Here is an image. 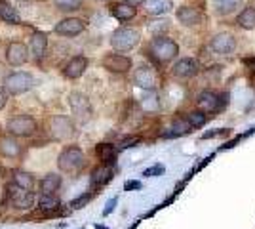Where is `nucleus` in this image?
<instances>
[{"instance_id": "13", "label": "nucleus", "mask_w": 255, "mask_h": 229, "mask_svg": "<svg viewBox=\"0 0 255 229\" xmlns=\"http://www.w3.org/2000/svg\"><path fill=\"white\" fill-rule=\"evenodd\" d=\"M86 29V23L78 17H67L55 25V33L61 36H76Z\"/></svg>"}, {"instance_id": "7", "label": "nucleus", "mask_w": 255, "mask_h": 229, "mask_svg": "<svg viewBox=\"0 0 255 229\" xmlns=\"http://www.w3.org/2000/svg\"><path fill=\"white\" fill-rule=\"evenodd\" d=\"M50 134L55 142H63V140H71L75 136V124L73 120L65 115H55L50 120Z\"/></svg>"}, {"instance_id": "28", "label": "nucleus", "mask_w": 255, "mask_h": 229, "mask_svg": "<svg viewBox=\"0 0 255 229\" xmlns=\"http://www.w3.org/2000/svg\"><path fill=\"white\" fill-rule=\"evenodd\" d=\"M238 25L242 27V29H255V8L254 6H248L244 10L240 11V15H238Z\"/></svg>"}, {"instance_id": "27", "label": "nucleus", "mask_w": 255, "mask_h": 229, "mask_svg": "<svg viewBox=\"0 0 255 229\" xmlns=\"http://www.w3.org/2000/svg\"><path fill=\"white\" fill-rule=\"evenodd\" d=\"M13 186L21 187L25 191H32V186H34V176L31 172H23V170H15L13 172Z\"/></svg>"}, {"instance_id": "11", "label": "nucleus", "mask_w": 255, "mask_h": 229, "mask_svg": "<svg viewBox=\"0 0 255 229\" xmlns=\"http://www.w3.org/2000/svg\"><path fill=\"white\" fill-rule=\"evenodd\" d=\"M133 82H135V86L143 88V90H154L156 88V73L149 65H141L133 73Z\"/></svg>"}, {"instance_id": "34", "label": "nucleus", "mask_w": 255, "mask_h": 229, "mask_svg": "<svg viewBox=\"0 0 255 229\" xmlns=\"http://www.w3.org/2000/svg\"><path fill=\"white\" fill-rule=\"evenodd\" d=\"M139 142H141V140H139V136H128V138H124L122 142L118 143V147H120V149H128V147L137 145Z\"/></svg>"}, {"instance_id": "20", "label": "nucleus", "mask_w": 255, "mask_h": 229, "mask_svg": "<svg viewBox=\"0 0 255 229\" xmlns=\"http://www.w3.org/2000/svg\"><path fill=\"white\" fill-rule=\"evenodd\" d=\"M177 19L183 25H196L202 19V13L196 8H192V6H181L179 10H177Z\"/></svg>"}, {"instance_id": "6", "label": "nucleus", "mask_w": 255, "mask_h": 229, "mask_svg": "<svg viewBox=\"0 0 255 229\" xmlns=\"http://www.w3.org/2000/svg\"><path fill=\"white\" fill-rule=\"evenodd\" d=\"M6 197H8L11 207L17 208V210H29L36 203V197H34L32 191H25L21 187L13 186V184L6 187Z\"/></svg>"}, {"instance_id": "16", "label": "nucleus", "mask_w": 255, "mask_h": 229, "mask_svg": "<svg viewBox=\"0 0 255 229\" xmlns=\"http://www.w3.org/2000/svg\"><path fill=\"white\" fill-rule=\"evenodd\" d=\"M113 178H115V170H113V166H109V164H101V166H97L96 170L92 172L90 182H92V186L94 187H103L105 184H109Z\"/></svg>"}, {"instance_id": "15", "label": "nucleus", "mask_w": 255, "mask_h": 229, "mask_svg": "<svg viewBox=\"0 0 255 229\" xmlns=\"http://www.w3.org/2000/svg\"><path fill=\"white\" fill-rule=\"evenodd\" d=\"M86 69H88V59H86L84 55H76V57H73L67 65H65L63 69V75L67 76V78H80V76L86 73Z\"/></svg>"}, {"instance_id": "1", "label": "nucleus", "mask_w": 255, "mask_h": 229, "mask_svg": "<svg viewBox=\"0 0 255 229\" xmlns=\"http://www.w3.org/2000/svg\"><path fill=\"white\" fill-rule=\"evenodd\" d=\"M86 164V157L80 147L76 145H67L63 151L59 153L57 157V166L59 170L65 172V174H76L84 168Z\"/></svg>"}, {"instance_id": "32", "label": "nucleus", "mask_w": 255, "mask_h": 229, "mask_svg": "<svg viewBox=\"0 0 255 229\" xmlns=\"http://www.w3.org/2000/svg\"><path fill=\"white\" fill-rule=\"evenodd\" d=\"M82 4V0H55V6L63 11H71V10H78Z\"/></svg>"}, {"instance_id": "21", "label": "nucleus", "mask_w": 255, "mask_h": 229, "mask_svg": "<svg viewBox=\"0 0 255 229\" xmlns=\"http://www.w3.org/2000/svg\"><path fill=\"white\" fill-rule=\"evenodd\" d=\"M61 187V176L59 174H46L40 182V193L42 195H55V191Z\"/></svg>"}, {"instance_id": "26", "label": "nucleus", "mask_w": 255, "mask_h": 229, "mask_svg": "<svg viewBox=\"0 0 255 229\" xmlns=\"http://www.w3.org/2000/svg\"><path fill=\"white\" fill-rule=\"evenodd\" d=\"M145 10L152 15H162L171 10V0H145Z\"/></svg>"}, {"instance_id": "8", "label": "nucleus", "mask_w": 255, "mask_h": 229, "mask_svg": "<svg viewBox=\"0 0 255 229\" xmlns=\"http://www.w3.org/2000/svg\"><path fill=\"white\" fill-rule=\"evenodd\" d=\"M69 103H71V109L75 113V117L80 122H86V120L92 117V103H90V99L86 98L84 94L73 92L69 96Z\"/></svg>"}, {"instance_id": "14", "label": "nucleus", "mask_w": 255, "mask_h": 229, "mask_svg": "<svg viewBox=\"0 0 255 229\" xmlns=\"http://www.w3.org/2000/svg\"><path fill=\"white\" fill-rule=\"evenodd\" d=\"M21 153H23V145L13 136L0 138V155H4L8 159H17V157H21Z\"/></svg>"}, {"instance_id": "42", "label": "nucleus", "mask_w": 255, "mask_h": 229, "mask_svg": "<svg viewBox=\"0 0 255 229\" xmlns=\"http://www.w3.org/2000/svg\"><path fill=\"white\" fill-rule=\"evenodd\" d=\"M244 63L248 67H252V69H255V57H252V59H244Z\"/></svg>"}, {"instance_id": "9", "label": "nucleus", "mask_w": 255, "mask_h": 229, "mask_svg": "<svg viewBox=\"0 0 255 229\" xmlns=\"http://www.w3.org/2000/svg\"><path fill=\"white\" fill-rule=\"evenodd\" d=\"M210 46H212V50L215 54L229 55L236 50V40H234V36L231 33H219L212 38Z\"/></svg>"}, {"instance_id": "38", "label": "nucleus", "mask_w": 255, "mask_h": 229, "mask_svg": "<svg viewBox=\"0 0 255 229\" xmlns=\"http://www.w3.org/2000/svg\"><path fill=\"white\" fill-rule=\"evenodd\" d=\"M124 189H126V191L141 189V182H137V180H131V182H126V184H124Z\"/></svg>"}, {"instance_id": "31", "label": "nucleus", "mask_w": 255, "mask_h": 229, "mask_svg": "<svg viewBox=\"0 0 255 229\" xmlns=\"http://www.w3.org/2000/svg\"><path fill=\"white\" fill-rule=\"evenodd\" d=\"M204 122H206V115H204L202 111H194V113L187 115V124L191 128H200Z\"/></svg>"}, {"instance_id": "35", "label": "nucleus", "mask_w": 255, "mask_h": 229, "mask_svg": "<svg viewBox=\"0 0 255 229\" xmlns=\"http://www.w3.org/2000/svg\"><path fill=\"white\" fill-rule=\"evenodd\" d=\"M164 172V166L162 164H154V166H150V168H147V170H143V176L145 178H152V176H158Z\"/></svg>"}, {"instance_id": "22", "label": "nucleus", "mask_w": 255, "mask_h": 229, "mask_svg": "<svg viewBox=\"0 0 255 229\" xmlns=\"http://www.w3.org/2000/svg\"><path fill=\"white\" fill-rule=\"evenodd\" d=\"M96 155L101 163L109 164V166L115 164V161H117V149H115V145H111V143H99L96 147Z\"/></svg>"}, {"instance_id": "36", "label": "nucleus", "mask_w": 255, "mask_h": 229, "mask_svg": "<svg viewBox=\"0 0 255 229\" xmlns=\"http://www.w3.org/2000/svg\"><path fill=\"white\" fill-rule=\"evenodd\" d=\"M149 29L152 33H156V31H166L168 29V21H164V19H160V21H152L149 25Z\"/></svg>"}, {"instance_id": "24", "label": "nucleus", "mask_w": 255, "mask_h": 229, "mask_svg": "<svg viewBox=\"0 0 255 229\" xmlns=\"http://www.w3.org/2000/svg\"><path fill=\"white\" fill-rule=\"evenodd\" d=\"M111 13L117 17L118 21H129V19L135 17V8H131V6H128L124 2H120V4L111 6Z\"/></svg>"}, {"instance_id": "23", "label": "nucleus", "mask_w": 255, "mask_h": 229, "mask_svg": "<svg viewBox=\"0 0 255 229\" xmlns=\"http://www.w3.org/2000/svg\"><path fill=\"white\" fill-rule=\"evenodd\" d=\"M240 4H242V0H212L213 11H215L217 15H229V13L236 10Z\"/></svg>"}, {"instance_id": "10", "label": "nucleus", "mask_w": 255, "mask_h": 229, "mask_svg": "<svg viewBox=\"0 0 255 229\" xmlns=\"http://www.w3.org/2000/svg\"><path fill=\"white\" fill-rule=\"evenodd\" d=\"M6 59L11 67H21L29 59V50L23 42H11L6 48Z\"/></svg>"}, {"instance_id": "40", "label": "nucleus", "mask_w": 255, "mask_h": 229, "mask_svg": "<svg viewBox=\"0 0 255 229\" xmlns=\"http://www.w3.org/2000/svg\"><path fill=\"white\" fill-rule=\"evenodd\" d=\"M227 130H213V132H208V134H204V140H210V138H215V136H223Z\"/></svg>"}, {"instance_id": "39", "label": "nucleus", "mask_w": 255, "mask_h": 229, "mask_svg": "<svg viewBox=\"0 0 255 229\" xmlns=\"http://www.w3.org/2000/svg\"><path fill=\"white\" fill-rule=\"evenodd\" d=\"M8 103V92L4 90V86H0V109H4Z\"/></svg>"}, {"instance_id": "2", "label": "nucleus", "mask_w": 255, "mask_h": 229, "mask_svg": "<svg viewBox=\"0 0 255 229\" xmlns=\"http://www.w3.org/2000/svg\"><path fill=\"white\" fill-rule=\"evenodd\" d=\"M150 54L152 57L160 61V63H168L171 61L175 55L179 54V46L175 40H171V38H166V36H156L152 42H150Z\"/></svg>"}, {"instance_id": "29", "label": "nucleus", "mask_w": 255, "mask_h": 229, "mask_svg": "<svg viewBox=\"0 0 255 229\" xmlns=\"http://www.w3.org/2000/svg\"><path fill=\"white\" fill-rule=\"evenodd\" d=\"M187 132H191V126L187 124V120H175L170 132H162V138H179Z\"/></svg>"}, {"instance_id": "17", "label": "nucleus", "mask_w": 255, "mask_h": 229, "mask_svg": "<svg viewBox=\"0 0 255 229\" xmlns=\"http://www.w3.org/2000/svg\"><path fill=\"white\" fill-rule=\"evenodd\" d=\"M196 73H198V65H196V61L191 59V57H183V59H179L173 65V75L179 76V78H191Z\"/></svg>"}, {"instance_id": "30", "label": "nucleus", "mask_w": 255, "mask_h": 229, "mask_svg": "<svg viewBox=\"0 0 255 229\" xmlns=\"http://www.w3.org/2000/svg\"><path fill=\"white\" fill-rule=\"evenodd\" d=\"M38 208H40L42 214L52 212L55 208H59V199L55 195H40V199H38Z\"/></svg>"}, {"instance_id": "19", "label": "nucleus", "mask_w": 255, "mask_h": 229, "mask_svg": "<svg viewBox=\"0 0 255 229\" xmlns=\"http://www.w3.org/2000/svg\"><path fill=\"white\" fill-rule=\"evenodd\" d=\"M196 103H198V107L202 109V113H210V111H217L219 109V98L210 92V90H204L198 94V98H196Z\"/></svg>"}, {"instance_id": "41", "label": "nucleus", "mask_w": 255, "mask_h": 229, "mask_svg": "<svg viewBox=\"0 0 255 229\" xmlns=\"http://www.w3.org/2000/svg\"><path fill=\"white\" fill-rule=\"evenodd\" d=\"M124 4L131 6V8H137V6H141V4H145V0H124Z\"/></svg>"}, {"instance_id": "37", "label": "nucleus", "mask_w": 255, "mask_h": 229, "mask_svg": "<svg viewBox=\"0 0 255 229\" xmlns=\"http://www.w3.org/2000/svg\"><path fill=\"white\" fill-rule=\"evenodd\" d=\"M117 203H118V199H117V197H115V199H111V201L107 203V208H105V210H103V216H109V214H111V212L115 210V207H117Z\"/></svg>"}, {"instance_id": "3", "label": "nucleus", "mask_w": 255, "mask_h": 229, "mask_svg": "<svg viewBox=\"0 0 255 229\" xmlns=\"http://www.w3.org/2000/svg\"><path fill=\"white\" fill-rule=\"evenodd\" d=\"M139 31L131 27H120L111 34V46L118 52H129L139 44Z\"/></svg>"}, {"instance_id": "25", "label": "nucleus", "mask_w": 255, "mask_h": 229, "mask_svg": "<svg viewBox=\"0 0 255 229\" xmlns=\"http://www.w3.org/2000/svg\"><path fill=\"white\" fill-rule=\"evenodd\" d=\"M0 17L6 23H21L19 11L15 10L10 2H6V0H0Z\"/></svg>"}, {"instance_id": "18", "label": "nucleus", "mask_w": 255, "mask_h": 229, "mask_svg": "<svg viewBox=\"0 0 255 229\" xmlns=\"http://www.w3.org/2000/svg\"><path fill=\"white\" fill-rule=\"evenodd\" d=\"M46 48H48V36L46 33L34 31L31 34V52L34 55V59H42L46 55Z\"/></svg>"}, {"instance_id": "33", "label": "nucleus", "mask_w": 255, "mask_h": 229, "mask_svg": "<svg viewBox=\"0 0 255 229\" xmlns=\"http://www.w3.org/2000/svg\"><path fill=\"white\" fill-rule=\"evenodd\" d=\"M92 199H94V193H92V191H90V193H84V195H80V197H76L75 201L71 203V208H75V210L76 208H84Z\"/></svg>"}, {"instance_id": "4", "label": "nucleus", "mask_w": 255, "mask_h": 229, "mask_svg": "<svg viewBox=\"0 0 255 229\" xmlns=\"http://www.w3.org/2000/svg\"><path fill=\"white\" fill-rule=\"evenodd\" d=\"M6 130L10 132L13 138H27L36 132V120L31 115H15L8 119L6 122Z\"/></svg>"}, {"instance_id": "5", "label": "nucleus", "mask_w": 255, "mask_h": 229, "mask_svg": "<svg viewBox=\"0 0 255 229\" xmlns=\"http://www.w3.org/2000/svg\"><path fill=\"white\" fill-rule=\"evenodd\" d=\"M32 86V75L31 73H25V71H15L10 73L4 78V90L11 94V96H19L25 94L27 90H31Z\"/></svg>"}, {"instance_id": "12", "label": "nucleus", "mask_w": 255, "mask_h": 229, "mask_svg": "<svg viewBox=\"0 0 255 229\" xmlns=\"http://www.w3.org/2000/svg\"><path fill=\"white\" fill-rule=\"evenodd\" d=\"M103 67L111 73H126L131 69V59L128 55L109 54L103 57Z\"/></svg>"}, {"instance_id": "43", "label": "nucleus", "mask_w": 255, "mask_h": 229, "mask_svg": "<svg viewBox=\"0 0 255 229\" xmlns=\"http://www.w3.org/2000/svg\"><path fill=\"white\" fill-rule=\"evenodd\" d=\"M4 75H6V69H4V65L0 63V76H4Z\"/></svg>"}]
</instances>
